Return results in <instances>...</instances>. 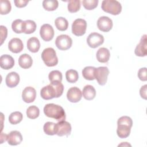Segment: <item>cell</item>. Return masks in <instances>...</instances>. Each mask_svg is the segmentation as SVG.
I'll return each instance as SVG.
<instances>
[{
    "label": "cell",
    "instance_id": "33",
    "mask_svg": "<svg viewBox=\"0 0 147 147\" xmlns=\"http://www.w3.org/2000/svg\"><path fill=\"white\" fill-rule=\"evenodd\" d=\"M11 9V3L9 1L1 0L0 3V13L1 14L4 15L8 14Z\"/></svg>",
    "mask_w": 147,
    "mask_h": 147
},
{
    "label": "cell",
    "instance_id": "38",
    "mask_svg": "<svg viewBox=\"0 0 147 147\" xmlns=\"http://www.w3.org/2000/svg\"><path fill=\"white\" fill-rule=\"evenodd\" d=\"M0 28H1V44L2 45L4 40H5V39L6 38V37L7 35V28L3 25H1Z\"/></svg>",
    "mask_w": 147,
    "mask_h": 147
},
{
    "label": "cell",
    "instance_id": "19",
    "mask_svg": "<svg viewBox=\"0 0 147 147\" xmlns=\"http://www.w3.org/2000/svg\"><path fill=\"white\" fill-rule=\"evenodd\" d=\"M117 125V133L118 136L121 138H125L129 137L130 133L131 126L122 123H118Z\"/></svg>",
    "mask_w": 147,
    "mask_h": 147
},
{
    "label": "cell",
    "instance_id": "11",
    "mask_svg": "<svg viewBox=\"0 0 147 147\" xmlns=\"http://www.w3.org/2000/svg\"><path fill=\"white\" fill-rule=\"evenodd\" d=\"M67 97L69 102L76 103L81 100L82 97V92L78 87H73L68 90Z\"/></svg>",
    "mask_w": 147,
    "mask_h": 147
},
{
    "label": "cell",
    "instance_id": "40",
    "mask_svg": "<svg viewBox=\"0 0 147 147\" xmlns=\"http://www.w3.org/2000/svg\"><path fill=\"white\" fill-rule=\"evenodd\" d=\"M146 91H147V85L145 84L141 87L140 90V94L142 98L144 99H146Z\"/></svg>",
    "mask_w": 147,
    "mask_h": 147
},
{
    "label": "cell",
    "instance_id": "28",
    "mask_svg": "<svg viewBox=\"0 0 147 147\" xmlns=\"http://www.w3.org/2000/svg\"><path fill=\"white\" fill-rule=\"evenodd\" d=\"M58 6L59 2L56 0H44L42 2V6L47 11L55 10Z\"/></svg>",
    "mask_w": 147,
    "mask_h": 147
},
{
    "label": "cell",
    "instance_id": "34",
    "mask_svg": "<svg viewBox=\"0 0 147 147\" xmlns=\"http://www.w3.org/2000/svg\"><path fill=\"white\" fill-rule=\"evenodd\" d=\"M55 125L56 123L52 122H46L43 127L44 133L49 136H53L56 134Z\"/></svg>",
    "mask_w": 147,
    "mask_h": 147
},
{
    "label": "cell",
    "instance_id": "36",
    "mask_svg": "<svg viewBox=\"0 0 147 147\" xmlns=\"http://www.w3.org/2000/svg\"><path fill=\"white\" fill-rule=\"evenodd\" d=\"M84 7L88 10H93L96 8L98 4V0H83L82 1Z\"/></svg>",
    "mask_w": 147,
    "mask_h": 147
},
{
    "label": "cell",
    "instance_id": "35",
    "mask_svg": "<svg viewBox=\"0 0 147 147\" xmlns=\"http://www.w3.org/2000/svg\"><path fill=\"white\" fill-rule=\"evenodd\" d=\"M80 8V1L79 0H71L68 1V10L70 13H76Z\"/></svg>",
    "mask_w": 147,
    "mask_h": 147
},
{
    "label": "cell",
    "instance_id": "20",
    "mask_svg": "<svg viewBox=\"0 0 147 147\" xmlns=\"http://www.w3.org/2000/svg\"><path fill=\"white\" fill-rule=\"evenodd\" d=\"M96 56L98 61L100 63H106L109 60L110 53L108 49L100 48L98 50Z\"/></svg>",
    "mask_w": 147,
    "mask_h": 147
},
{
    "label": "cell",
    "instance_id": "32",
    "mask_svg": "<svg viewBox=\"0 0 147 147\" xmlns=\"http://www.w3.org/2000/svg\"><path fill=\"white\" fill-rule=\"evenodd\" d=\"M40 114V110L36 106H30L26 110V115L30 119H36Z\"/></svg>",
    "mask_w": 147,
    "mask_h": 147
},
{
    "label": "cell",
    "instance_id": "13",
    "mask_svg": "<svg viewBox=\"0 0 147 147\" xmlns=\"http://www.w3.org/2000/svg\"><path fill=\"white\" fill-rule=\"evenodd\" d=\"M146 35L144 34L142 36L139 44H137L135 48L134 53L136 55L140 57H144L146 56Z\"/></svg>",
    "mask_w": 147,
    "mask_h": 147
},
{
    "label": "cell",
    "instance_id": "29",
    "mask_svg": "<svg viewBox=\"0 0 147 147\" xmlns=\"http://www.w3.org/2000/svg\"><path fill=\"white\" fill-rule=\"evenodd\" d=\"M11 28L16 33H24V21L20 19H17L14 20L12 22Z\"/></svg>",
    "mask_w": 147,
    "mask_h": 147
},
{
    "label": "cell",
    "instance_id": "18",
    "mask_svg": "<svg viewBox=\"0 0 147 147\" xmlns=\"http://www.w3.org/2000/svg\"><path fill=\"white\" fill-rule=\"evenodd\" d=\"M14 65V59L9 55H3L0 57V66L2 69H9Z\"/></svg>",
    "mask_w": 147,
    "mask_h": 147
},
{
    "label": "cell",
    "instance_id": "24",
    "mask_svg": "<svg viewBox=\"0 0 147 147\" xmlns=\"http://www.w3.org/2000/svg\"><path fill=\"white\" fill-rule=\"evenodd\" d=\"M95 67L87 66L84 68L82 71V75L84 78L88 80H93L95 79Z\"/></svg>",
    "mask_w": 147,
    "mask_h": 147
},
{
    "label": "cell",
    "instance_id": "10",
    "mask_svg": "<svg viewBox=\"0 0 147 147\" xmlns=\"http://www.w3.org/2000/svg\"><path fill=\"white\" fill-rule=\"evenodd\" d=\"M113 21L108 17L102 16L99 18L97 21V26L98 29L104 32H109L113 28Z\"/></svg>",
    "mask_w": 147,
    "mask_h": 147
},
{
    "label": "cell",
    "instance_id": "21",
    "mask_svg": "<svg viewBox=\"0 0 147 147\" xmlns=\"http://www.w3.org/2000/svg\"><path fill=\"white\" fill-rule=\"evenodd\" d=\"M18 64L21 68L28 69L32 65L33 60L30 55L26 53L22 54L18 59Z\"/></svg>",
    "mask_w": 147,
    "mask_h": 147
},
{
    "label": "cell",
    "instance_id": "16",
    "mask_svg": "<svg viewBox=\"0 0 147 147\" xmlns=\"http://www.w3.org/2000/svg\"><path fill=\"white\" fill-rule=\"evenodd\" d=\"M7 141L8 144L10 145H17L22 142V136L20 131L13 130L7 134Z\"/></svg>",
    "mask_w": 147,
    "mask_h": 147
},
{
    "label": "cell",
    "instance_id": "26",
    "mask_svg": "<svg viewBox=\"0 0 147 147\" xmlns=\"http://www.w3.org/2000/svg\"><path fill=\"white\" fill-rule=\"evenodd\" d=\"M62 78V74L58 70H54L51 71L48 75V78L51 83H57L61 82Z\"/></svg>",
    "mask_w": 147,
    "mask_h": 147
},
{
    "label": "cell",
    "instance_id": "15",
    "mask_svg": "<svg viewBox=\"0 0 147 147\" xmlns=\"http://www.w3.org/2000/svg\"><path fill=\"white\" fill-rule=\"evenodd\" d=\"M8 48L13 53H19L21 52L24 48L23 42L18 38H13L9 42Z\"/></svg>",
    "mask_w": 147,
    "mask_h": 147
},
{
    "label": "cell",
    "instance_id": "31",
    "mask_svg": "<svg viewBox=\"0 0 147 147\" xmlns=\"http://www.w3.org/2000/svg\"><path fill=\"white\" fill-rule=\"evenodd\" d=\"M65 78L69 83H74L78 80L79 75L76 70L69 69L65 73Z\"/></svg>",
    "mask_w": 147,
    "mask_h": 147
},
{
    "label": "cell",
    "instance_id": "22",
    "mask_svg": "<svg viewBox=\"0 0 147 147\" xmlns=\"http://www.w3.org/2000/svg\"><path fill=\"white\" fill-rule=\"evenodd\" d=\"M83 96L86 100H92L96 96L95 88L91 85H86L84 87L82 91Z\"/></svg>",
    "mask_w": 147,
    "mask_h": 147
},
{
    "label": "cell",
    "instance_id": "27",
    "mask_svg": "<svg viewBox=\"0 0 147 147\" xmlns=\"http://www.w3.org/2000/svg\"><path fill=\"white\" fill-rule=\"evenodd\" d=\"M36 24L34 21L30 20L24 21V33L25 34H31L36 29Z\"/></svg>",
    "mask_w": 147,
    "mask_h": 147
},
{
    "label": "cell",
    "instance_id": "14",
    "mask_svg": "<svg viewBox=\"0 0 147 147\" xmlns=\"http://www.w3.org/2000/svg\"><path fill=\"white\" fill-rule=\"evenodd\" d=\"M36 96V90L32 87H27L22 91V98L26 103L33 102Z\"/></svg>",
    "mask_w": 147,
    "mask_h": 147
},
{
    "label": "cell",
    "instance_id": "37",
    "mask_svg": "<svg viewBox=\"0 0 147 147\" xmlns=\"http://www.w3.org/2000/svg\"><path fill=\"white\" fill-rule=\"evenodd\" d=\"M147 69L146 67L140 68L138 71V77L142 81H146L147 80Z\"/></svg>",
    "mask_w": 147,
    "mask_h": 147
},
{
    "label": "cell",
    "instance_id": "7",
    "mask_svg": "<svg viewBox=\"0 0 147 147\" xmlns=\"http://www.w3.org/2000/svg\"><path fill=\"white\" fill-rule=\"evenodd\" d=\"M56 134L58 136H68L71 134V125L65 120L59 121L55 125Z\"/></svg>",
    "mask_w": 147,
    "mask_h": 147
},
{
    "label": "cell",
    "instance_id": "9",
    "mask_svg": "<svg viewBox=\"0 0 147 147\" xmlns=\"http://www.w3.org/2000/svg\"><path fill=\"white\" fill-rule=\"evenodd\" d=\"M54 30L52 26L48 24L42 25L40 30V34L42 39L45 41H51L54 37Z\"/></svg>",
    "mask_w": 147,
    "mask_h": 147
},
{
    "label": "cell",
    "instance_id": "4",
    "mask_svg": "<svg viewBox=\"0 0 147 147\" xmlns=\"http://www.w3.org/2000/svg\"><path fill=\"white\" fill-rule=\"evenodd\" d=\"M87 29L86 21L82 18L75 20L72 25V32L76 36H81L85 34Z\"/></svg>",
    "mask_w": 147,
    "mask_h": 147
},
{
    "label": "cell",
    "instance_id": "2",
    "mask_svg": "<svg viewBox=\"0 0 147 147\" xmlns=\"http://www.w3.org/2000/svg\"><path fill=\"white\" fill-rule=\"evenodd\" d=\"M102 9L113 15H118L122 11L121 3L115 0H104L102 2Z\"/></svg>",
    "mask_w": 147,
    "mask_h": 147
},
{
    "label": "cell",
    "instance_id": "1",
    "mask_svg": "<svg viewBox=\"0 0 147 147\" xmlns=\"http://www.w3.org/2000/svg\"><path fill=\"white\" fill-rule=\"evenodd\" d=\"M44 113L47 117L54 118L58 121H64L65 119V113L64 109L54 103L46 105L44 107Z\"/></svg>",
    "mask_w": 147,
    "mask_h": 147
},
{
    "label": "cell",
    "instance_id": "6",
    "mask_svg": "<svg viewBox=\"0 0 147 147\" xmlns=\"http://www.w3.org/2000/svg\"><path fill=\"white\" fill-rule=\"evenodd\" d=\"M109 74V70L107 67H99L95 68V79H96L99 85L103 86L106 83Z\"/></svg>",
    "mask_w": 147,
    "mask_h": 147
},
{
    "label": "cell",
    "instance_id": "25",
    "mask_svg": "<svg viewBox=\"0 0 147 147\" xmlns=\"http://www.w3.org/2000/svg\"><path fill=\"white\" fill-rule=\"evenodd\" d=\"M55 24L57 29L60 31H65L68 26V21L64 17H57L55 21Z\"/></svg>",
    "mask_w": 147,
    "mask_h": 147
},
{
    "label": "cell",
    "instance_id": "8",
    "mask_svg": "<svg viewBox=\"0 0 147 147\" xmlns=\"http://www.w3.org/2000/svg\"><path fill=\"white\" fill-rule=\"evenodd\" d=\"M104 42L103 36L96 32L90 33L87 38V42L88 46L92 48H97Z\"/></svg>",
    "mask_w": 147,
    "mask_h": 147
},
{
    "label": "cell",
    "instance_id": "41",
    "mask_svg": "<svg viewBox=\"0 0 147 147\" xmlns=\"http://www.w3.org/2000/svg\"><path fill=\"white\" fill-rule=\"evenodd\" d=\"M7 140V134L1 133V144H2L4 141L5 142Z\"/></svg>",
    "mask_w": 147,
    "mask_h": 147
},
{
    "label": "cell",
    "instance_id": "17",
    "mask_svg": "<svg viewBox=\"0 0 147 147\" xmlns=\"http://www.w3.org/2000/svg\"><path fill=\"white\" fill-rule=\"evenodd\" d=\"M5 82L7 87L10 88L15 87L20 82V76L17 72H11L7 75Z\"/></svg>",
    "mask_w": 147,
    "mask_h": 147
},
{
    "label": "cell",
    "instance_id": "42",
    "mask_svg": "<svg viewBox=\"0 0 147 147\" xmlns=\"http://www.w3.org/2000/svg\"><path fill=\"white\" fill-rule=\"evenodd\" d=\"M121 145H124V146H126H126H131V145H130L129 144H127L126 142H125V143H123H123H122V144H119V145H118V146H121Z\"/></svg>",
    "mask_w": 147,
    "mask_h": 147
},
{
    "label": "cell",
    "instance_id": "12",
    "mask_svg": "<svg viewBox=\"0 0 147 147\" xmlns=\"http://www.w3.org/2000/svg\"><path fill=\"white\" fill-rule=\"evenodd\" d=\"M40 95L41 98L45 100H49L56 98V91L53 86L51 83L41 88L40 91Z\"/></svg>",
    "mask_w": 147,
    "mask_h": 147
},
{
    "label": "cell",
    "instance_id": "5",
    "mask_svg": "<svg viewBox=\"0 0 147 147\" xmlns=\"http://www.w3.org/2000/svg\"><path fill=\"white\" fill-rule=\"evenodd\" d=\"M55 44L60 50L65 51L71 47L72 40L69 36L61 34L57 37L55 41Z\"/></svg>",
    "mask_w": 147,
    "mask_h": 147
},
{
    "label": "cell",
    "instance_id": "23",
    "mask_svg": "<svg viewBox=\"0 0 147 147\" xmlns=\"http://www.w3.org/2000/svg\"><path fill=\"white\" fill-rule=\"evenodd\" d=\"M27 48L31 52H37L40 48V42L39 40L35 37L30 38L27 42Z\"/></svg>",
    "mask_w": 147,
    "mask_h": 147
},
{
    "label": "cell",
    "instance_id": "39",
    "mask_svg": "<svg viewBox=\"0 0 147 147\" xmlns=\"http://www.w3.org/2000/svg\"><path fill=\"white\" fill-rule=\"evenodd\" d=\"M14 2L16 7L21 8V7H25L28 3L29 1L26 0H15L14 1Z\"/></svg>",
    "mask_w": 147,
    "mask_h": 147
},
{
    "label": "cell",
    "instance_id": "3",
    "mask_svg": "<svg viewBox=\"0 0 147 147\" xmlns=\"http://www.w3.org/2000/svg\"><path fill=\"white\" fill-rule=\"evenodd\" d=\"M41 58L45 64L48 67H53L58 63L56 51L52 48H45L41 53Z\"/></svg>",
    "mask_w": 147,
    "mask_h": 147
},
{
    "label": "cell",
    "instance_id": "30",
    "mask_svg": "<svg viewBox=\"0 0 147 147\" xmlns=\"http://www.w3.org/2000/svg\"><path fill=\"white\" fill-rule=\"evenodd\" d=\"M23 118L22 114L20 111H14L9 117V121L11 124L16 125L20 123Z\"/></svg>",
    "mask_w": 147,
    "mask_h": 147
}]
</instances>
